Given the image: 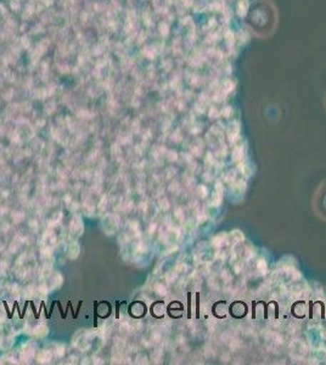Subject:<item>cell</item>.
<instances>
[{"instance_id": "1", "label": "cell", "mask_w": 326, "mask_h": 365, "mask_svg": "<svg viewBox=\"0 0 326 365\" xmlns=\"http://www.w3.org/2000/svg\"><path fill=\"white\" fill-rule=\"evenodd\" d=\"M229 237H228L227 234L225 232H220L218 235H215L212 239V246L215 247V250L222 249L223 246L229 245Z\"/></svg>"}, {"instance_id": "2", "label": "cell", "mask_w": 326, "mask_h": 365, "mask_svg": "<svg viewBox=\"0 0 326 365\" xmlns=\"http://www.w3.org/2000/svg\"><path fill=\"white\" fill-rule=\"evenodd\" d=\"M256 269L257 272L260 273V275H262V277H265V275L268 274V263H267V261H265V258L260 257L257 259Z\"/></svg>"}, {"instance_id": "3", "label": "cell", "mask_w": 326, "mask_h": 365, "mask_svg": "<svg viewBox=\"0 0 326 365\" xmlns=\"http://www.w3.org/2000/svg\"><path fill=\"white\" fill-rule=\"evenodd\" d=\"M245 158V146H238L233 151V162L239 163V162L244 161Z\"/></svg>"}, {"instance_id": "4", "label": "cell", "mask_w": 326, "mask_h": 365, "mask_svg": "<svg viewBox=\"0 0 326 365\" xmlns=\"http://www.w3.org/2000/svg\"><path fill=\"white\" fill-rule=\"evenodd\" d=\"M236 179H238V170H228L225 175H224V180L228 184H234L236 182Z\"/></svg>"}, {"instance_id": "5", "label": "cell", "mask_w": 326, "mask_h": 365, "mask_svg": "<svg viewBox=\"0 0 326 365\" xmlns=\"http://www.w3.org/2000/svg\"><path fill=\"white\" fill-rule=\"evenodd\" d=\"M236 165H238V166H236L238 173H241V175H245V177H248L250 167H248L244 161L239 162V163H236Z\"/></svg>"}, {"instance_id": "6", "label": "cell", "mask_w": 326, "mask_h": 365, "mask_svg": "<svg viewBox=\"0 0 326 365\" xmlns=\"http://www.w3.org/2000/svg\"><path fill=\"white\" fill-rule=\"evenodd\" d=\"M222 199H223V195L222 194H218V192H215L212 195V199L210 200V205L211 206H215V207H218L222 205Z\"/></svg>"}, {"instance_id": "7", "label": "cell", "mask_w": 326, "mask_h": 365, "mask_svg": "<svg viewBox=\"0 0 326 365\" xmlns=\"http://www.w3.org/2000/svg\"><path fill=\"white\" fill-rule=\"evenodd\" d=\"M241 340L238 339V337H231L230 340H229V349L230 351H236V349H241Z\"/></svg>"}, {"instance_id": "8", "label": "cell", "mask_w": 326, "mask_h": 365, "mask_svg": "<svg viewBox=\"0 0 326 365\" xmlns=\"http://www.w3.org/2000/svg\"><path fill=\"white\" fill-rule=\"evenodd\" d=\"M198 194L201 199L205 200L208 197V195H210V190H208V187H206V185H200V187H198Z\"/></svg>"}, {"instance_id": "9", "label": "cell", "mask_w": 326, "mask_h": 365, "mask_svg": "<svg viewBox=\"0 0 326 365\" xmlns=\"http://www.w3.org/2000/svg\"><path fill=\"white\" fill-rule=\"evenodd\" d=\"M231 237L234 239L235 244H241V241H244V235H243V232H239V230L231 232Z\"/></svg>"}, {"instance_id": "10", "label": "cell", "mask_w": 326, "mask_h": 365, "mask_svg": "<svg viewBox=\"0 0 326 365\" xmlns=\"http://www.w3.org/2000/svg\"><path fill=\"white\" fill-rule=\"evenodd\" d=\"M220 279H222V282H223L225 285H229L231 280H233V278H231V274L229 273L228 270H223V272L220 273Z\"/></svg>"}, {"instance_id": "11", "label": "cell", "mask_w": 326, "mask_h": 365, "mask_svg": "<svg viewBox=\"0 0 326 365\" xmlns=\"http://www.w3.org/2000/svg\"><path fill=\"white\" fill-rule=\"evenodd\" d=\"M208 285H210V287H211L212 291L220 290V285H219L218 282H217L215 277H210V279H208Z\"/></svg>"}, {"instance_id": "12", "label": "cell", "mask_w": 326, "mask_h": 365, "mask_svg": "<svg viewBox=\"0 0 326 365\" xmlns=\"http://www.w3.org/2000/svg\"><path fill=\"white\" fill-rule=\"evenodd\" d=\"M198 222L200 223H205L207 220V217H208V215H207L206 210H205V207L201 208V212L198 213Z\"/></svg>"}, {"instance_id": "13", "label": "cell", "mask_w": 326, "mask_h": 365, "mask_svg": "<svg viewBox=\"0 0 326 365\" xmlns=\"http://www.w3.org/2000/svg\"><path fill=\"white\" fill-rule=\"evenodd\" d=\"M205 161H206V163H208L210 166H215V156H213L212 153H207L206 156H205Z\"/></svg>"}, {"instance_id": "14", "label": "cell", "mask_w": 326, "mask_h": 365, "mask_svg": "<svg viewBox=\"0 0 326 365\" xmlns=\"http://www.w3.org/2000/svg\"><path fill=\"white\" fill-rule=\"evenodd\" d=\"M243 267H244V263H241V262H239V263H236V264H234V266H233V269H234V273H235V274L241 273V270H243Z\"/></svg>"}, {"instance_id": "15", "label": "cell", "mask_w": 326, "mask_h": 365, "mask_svg": "<svg viewBox=\"0 0 326 365\" xmlns=\"http://www.w3.org/2000/svg\"><path fill=\"white\" fill-rule=\"evenodd\" d=\"M210 173H208V172H205V173H203V179H205V180H206V182H212V177H210Z\"/></svg>"}, {"instance_id": "16", "label": "cell", "mask_w": 326, "mask_h": 365, "mask_svg": "<svg viewBox=\"0 0 326 365\" xmlns=\"http://www.w3.org/2000/svg\"><path fill=\"white\" fill-rule=\"evenodd\" d=\"M120 302H116V318H120Z\"/></svg>"}, {"instance_id": "17", "label": "cell", "mask_w": 326, "mask_h": 365, "mask_svg": "<svg viewBox=\"0 0 326 365\" xmlns=\"http://www.w3.org/2000/svg\"><path fill=\"white\" fill-rule=\"evenodd\" d=\"M56 304H58V309H60V312H61L62 319H65V318H66V316H65V312H63V309H62L61 303L58 302V301H56Z\"/></svg>"}, {"instance_id": "18", "label": "cell", "mask_w": 326, "mask_h": 365, "mask_svg": "<svg viewBox=\"0 0 326 365\" xmlns=\"http://www.w3.org/2000/svg\"><path fill=\"white\" fill-rule=\"evenodd\" d=\"M3 304H4L5 309H6V312H8L9 319H11V318H13V316H11V312H9L8 302H5V301H3Z\"/></svg>"}, {"instance_id": "19", "label": "cell", "mask_w": 326, "mask_h": 365, "mask_svg": "<svg viewBox=\"0 0 326 365\" xmlns=\"http://www.w3.org/2000/svg\"><path fill=\"white\" fill-rule=\"evenodd\" d=\"M222 361H225V363H227L228 361H231L230 356H229V354H223V356H222Z\"/></svg>"}, {"instance_id": "20", "label": "cell", "mask_w": 326, "mask_h": 365, "mask_svg": "<svg viewBox=\"0 0 326 365\" xmlns=\"http://www.w3.org/2000/svg\"><path fill=\"white\" fill-rule=\"evenodd\" d=\"M81 307H82V301H79L78 308H77V312H76V317H78L79 311H81Z\"/></svg>"}]
</instances>
